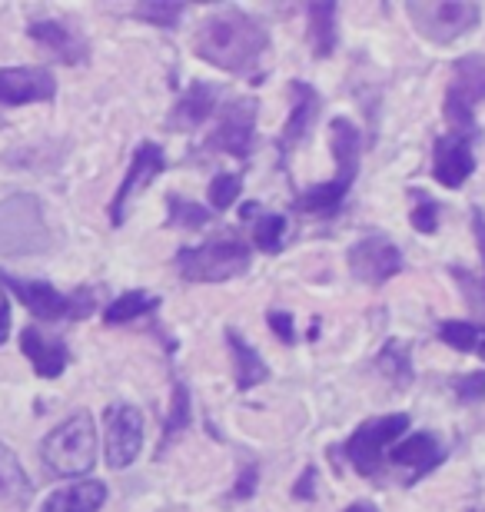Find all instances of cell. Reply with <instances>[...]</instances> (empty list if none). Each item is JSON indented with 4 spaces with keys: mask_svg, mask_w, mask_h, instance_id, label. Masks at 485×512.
<instances>
[{
    "mask_svg": "<svg viewBox=\"0 0 485 512\" xmlns=\"http://www.w3.org/2000/svg\"><path fill=\"white\" fill-rule=\"evenodd\" d=\"M313 486H316V469L309 466L306 473H303V479H299L296 489H293L296 499H313Z\"/></svg>",
    "mask_w": 485,
    "mask_h": 512,
    "instance_id": "37",
    "label": "cell"
},
{
    "mask_svg": "<svg viewBox=\"0 0 485 512\" xmlns=\"http://www.w3.org/2000/svg\"><path fill=\"white\" fill-rule=\"evenodd\" d=\"M439 336H442V343L452 346V350H459V353H479L482 360H485V326L449 320V323L439 326Z\"/></svg>",
    "mask_w": 485,
    "mask_h": 512,
    "instance_id": "26",
    "label": "cell"
},
{
    "mask_svg": "<svg viewBox=\"0 0 485 512\" xmlns=\"http://www.w3.org/2000/svg\"><path fill=\"white\" fill-rule=\"evenodd\" d=\"M329 147H333L336 157V177L329 183H316V187H309L293 200V210L306 213V217H333L343 207L349 187L356 183L359 157H363V137H359V130L346 117L329 120Z\"/></svg>",
    "mask_w": 485,
    "mask_h": 512,
    "instance_id": "2",
    "label": "cell"
},
{
    "mask_svg": "<svg viewBox=\"0 0 485 512\" xmlns=\"http://www.w3.org/2000/svg\"><path fill=\"white\" fill-rule=\"evenodd\" d=\"M0 283L7 286L10 293L17 296L20 303L27 306L30 313L37 316V320L44 323H74V320H84L97 310V300L90 290H77V293H60L54 290L50 283H40V280H17V276H10L0 270Z\"/></svg>",
    "mask_w": 485,
    "mask_h": 512,
    "instance_id": "6",
    "label": "cell"
},
{
    "mask_svg": "<svg viewBox=\"0 0 485 512\" xmlns=\"http://www.w3.org/2000/svg\"><path fill=\"white\" fill-rule=\"evenodd\" d=\"M376 366H379V370H383L396 386H409V383H412V360H409L406 343H386V346H383V353H379Z\"/></svg>",
    "mask_w": 485,
    "mask_h": 512,
    "instance_id": "28",
    "label": "cell"
},
{
    "mask_svg": "<svg viewBox=\"0 0 485 512\" xmlns=\"http://www.w3.org/2000/svg\"><path fill=\"white\" fill-rule=\"evenodd\" d=\"M409 426V416L406 413H392V416H379V419H369L349 436L346 443V459L353 463L356 473L363 476H376L383 469V453L386 446H392L396 439L406 433Z\"/></svg>",
    "mask_w": 485,
    "mask_h": 512,
    "instance_id": "9",
    "label": "cell"
},
{
    "mask_svg": "<svg viewBox=\"0 0 485 512\" xmlns=\"http://www.w3.org/2000/svg\"><path fill=\"white\" fill-rule=\"evenodd\" d=\"M240 190H243V180L236 177V173H216L213 183H210V203H213V210L220 213V210H230L236 197H240Z\"/></svg>",
    "mask_w": 485,
    "mask_h": 512,
    "instance_id": "32",
    "label": "cell"
},
{
    "mask_svg": "<svg viewBox=\"0 0 485 512\" xmlns=\"http://www.w3.org/2000/svg\"><path fill=\"white\" fill-rule=\"evenodd\" d=\"M266 323H270V330L280 336L286 346L296 343V323H293L290 313H270V316H266Z\"/></svg>",
    "mask_w": 485,
    "mask_h": 512,
    "instance_id": "35",
    "label": "cell"
},
{
    "mask_svg": "<svg viewBox=\"0 0 485 512\" xmlns=\"http://www.w3.org/2000/svg\"><path fill=\"white\" fill-rule=\"evenodd\" d=\"M177 270L187 283H223L250 270V247L226 233L203 247H190L177 253Z\"/></svg>",
    "mask_w": 485,
    "mask_h": 512,
    "instance_id": "5",
    "label": "cell"
},
{
    "mask_svg": "<svg viewBox=\"0 0 485 512\" xmlns=\"http://www.w3.org/2000/svg\"><path fill=\"white\" fill-rule=\"evenodd\" d=\"M40 456L50 473L57 476H87L97 463V429L87 413L64 419L54 433L44 439Z\"/></svg>",
    "mask_w": 485,
    "mask_h": 512,
    "instance_id": "4",
    "label": "cell"
},
{
    "mask_svg": "<svg viewBox=\"0 0 485 512\" xmlns=\"http://www.w3.org/2000/svg\"><path fill=\"white\" fill-rule=\"evenodd\" d=\"M256 147V100H236L220 110L213 137L206 140V150L230 153L236 160H250Z\"/></svg>",
    "mask_w": 485,
    "mask_h": 512,
    "instance_id": "10",
    "label": "cell"
},
{
    "mask_svg": "<svg viewBox=\"0 0 485 512\" xmlns=\"http://www.w3.org/2000/svg\"><path fill=\"white\" fill-rule=\"evenodd\" d=\"M412 200H416V210H412V227L419 233H436L439 227V207L436 200H429L426 193H412Z\"/></svg>",
    "mask_w": 485,
    "mask_h": 512,
    "instance_id": "33",
    "label": "cell"
},
{
    "mask_svg": "<svg viewBox=\"0 0 485 512\" xmlns=\"http://www.w3.org/2000/svg\"><path fill=\"white\" fill-rule=\"evenodd\" d=\"M213 220V213L200 207V203H190V200H180V197H170V223L173 227H187V230H200L206 223Z\"/></svg>",
    "mask_w": 485,
    "mask_h": 512,
    "instance_id": "31",
    "label": "cell"
},
{
    "mask_svg": "<svg viewBox=\"0 0 485 512\" xmlns=\"http://www.w3.org/2000/svg\"><path fill=\"white\" fill-rule=\"evenodd\" d=\"M160 306L157 296H150L147 290H127L120 293L117 300L107 306L103 313V323L107 326H123V323H133V320H143L147 313H153Z\"/></svg>",
    "mask_w": 485,
    "mask_h": 512,
    "instance_id": "24",
    "label": "cell"
},
{
    "mask_svg": "<svg viewBox=\"0 0 485 512\" xmlns=\"http://www.w3.org/2000/svg\"><path fill=\"white\" fill-rule=\"evenodd\" d=\"M27 34L47 50L50 57H57L60 64H84L87 60V44L74 30L57 24V20H30Z\"/></svg>",
    "mask_w": 485,
    "mask_h": 512,
    "instance_id": "17",
    "label": "cell"
},
{
    "mask_svg": "<svg viewBox=\"0 0 485 512\" xmlns=\"http://www.w3.org/2000/svg\"><path fill=\"white\" fill-rule=\"evenodd\" d=\"M290 90H293V110L280 133V157H290L299 143L306 140V133L313 130L316 117H319V107H323V100H319V94L306 84V80H293Z\"/></svg>",
    "mask_w": 485,
    "mask_h": 512,
    "instance_id": "16",
    "label": "cell"
},
{
    "mask_svg": "<svg viewBox=\"0 0 485 512\" xmlns=\"http://www.w3.org/2000/svg\"><path fill=\"white\" fill-rule=\"evenodd\" d=\"M20 350H24L30 366H34L37 376H44V380H54V376L64 373L70 363L67 346L60 340H47L37 326H27V330L20 333Z\"/></svg>",
    "mask_w": 485,
    "mask_h": 512,
    "instance_id": "19",
    "label": "cell"
},
{
    "mask_svg": "<svg viewBox=\"0 0 485 512\" xmlns=\"http://www.w3.org/2000/svg\"><path fill=\"white\" fill-rule=\"evenodd\" d=\"M103 426H107V446H103V456H107L110 469H127L137 459L140 446H143V419L130 403H113L103 413Z\"/></svg>",
    "mask_w": 485,
    "mask_h": 512,
    "instance_id": "11",
    "label": "cell"
},
{
    "mask_svg": "<svg viewBox=\"0 0 485 512\" xmlns=\"http://www.w3.org/2000/svg\"><path fill=\"white\" fill-rule=\"evenodd\" d=\"M190 426V389L183 383H173V403L170 413L163 419V439H160V453L167 449L173 439H177L183 429Z\"/></svg>",
    "mask_w": 485,
    "mask_h": 512,
    "instance_id": "27",
    "label": "cell"
},
{
    "mask_svg": "<svg viewBox=\"0 0 485 512\" xmlns=\"http://www.w3.org/2000/svg\"><path fill=\"white\" fill-rule=\"evenodd\" d=\"M283 237H286V217L280 213H263L253 227V243L263 253H280L283 250Z\"/></svg>",
    "mask_w": 485,
    "mask_h": 512,
    "instance_id": "30",
    "label": "cell"
},
{
    "mask_svg": "<svg viewBox=\"0 0 485 512\" xmlns=\"http://www.w3.org/2000/svg\"><path fill=\"white\" fill-rule=\"evenodd\" d=\"M57 80L40 67H4L0 70V104L4 107H24V104H44L54 100Z\"/></svg>",
    "mask_w": 485,
    "mask_h": 512,
    "instance_id": "14",
    "label": "cell"
},
{
    "mask_svg": "<svg viewBox=\"0 0 485 512\" xmlns=\"http://www.w3.org/2000/svg\"><path fill=\"white\" fill-rule=\"evenodd\" d=\"M30 499H34L30 476L24 473V466H20V459L14 456V449L0 443V506L24 509Z\"/></svg>",
    "mask_w": 485,
    "mask_h": 512,
    "instance_id": "21",
    "label": "cell"
},
{
    "mask_svg": "<svg viewBox=\"0 0 485 512\" xmlns=\"http://www.w3.org/2000/svg\"><path fill=\"white\" fill-rule=\"evenodd\" d=\"M256 476H260V469L246 466L243 473H240V483H236V489H233V496L236 499H250L256 493Z\"/></svg>",
    "mask_w": 485,
    "mask_h": 512,
    "instance_id": "36",
    "label": "cell"
},
{
    "mask_svg": "<svg viewBox=\"0 0 485 512\" xmlns=\"http://www.w3.org/2000/svg\"><path fill=\"white\" fill-rule=\"evenodd\" d=\"M216 100H220V90L206 80H193L187 87V94L177 100L170 114V127L173 130H196L200 124H206L216 114Z\"/></svg>",
    "mask_w": 485,
    "mask_h": 512,
    "instance_id": "20",
    "label": "cell"
},
{
    "mask_svg": "<svg viewBox=\"0 0 485 512\" xmlns=\"http://www.w3.org/2000/svg\"><path fill=\"white\" fill-rule=\"evenodd\" d=\"M472 170H476V157H472V140L466 137H439L436 140V153H432V177H436L442 187L456 190L462 187Z\"/></svg>",
    "mask_w": 485,
    "mask_h": 512,
    "instance_id": "15",
    "label": "cell"
},
{
    "mask_svg": "<svg viewBox=\"0 0 485 512\" xmlns=\"http://www.w3.org/2000/svg\"><path fill=\"white\" fill-rule=\"evenodd\" d=\"M309 37L316 57H329L336 50V4H309Z\"/></svg>",
    "mask_w": 485,
    "mask_h": 512,
    "instance_id": "25",
    "label": "cell"
},
{
    "mask_svg": "<svg viewBox=\"0 0 485 512\" xmlns=\"http://www.w3.org/2000/svg\"><path fill=\"white\" fill-rule=\"evenodd\" d=\"M406 14L432 44H452L479 24L482 7L472 0H409Z\"/></svg>",
    "mask_w": 485,
    "mask_h": 512,
    "instance_id": "7",
    "label": "cell"
},
{
    "mask_svg": "<svg viewBox=\"0 0 485 512\" xmlns=\"http://www.w3.org/2000/svg\"><path fill=\"white\" fill-rule=\"evenodd\" d=\"M442 459H446V449H442L439 439L429 436V433H412L392 449V463L409 469L406 483H416V479L426 476L429 469H436Z\"/></svg>",
    "mask_w": 485,
    "mask_h": 512,
    "instance_id": "18",
    "label": "cell"
},
{
    "mask_svg": "<svg viewBox=\"0 0 485 512\" xmlns=\"http://www.w3.org/2000/svg\"><path fill=\"white\" fill-rule=\"evenodd\" d=\"M456 393L462 403H476V399L485 396V373H469V376H459L456 380Z\"/></svg>",
    "mask_w": 485,
    "mask_h": 512,
    "instance_id": "34",
    "label": "cell"
},
{
    "mask_svg": "<svg viewBox=\"0 0 485 512\" xmlns=\"http://www.w3.org/2000/svg\"><path fill=\"white\" fill-rule=\"evenodd\" d=\"M133 17L147 20L153 27L173 30L183 17V4H177V0H143V4L133 7Z\"/></svg>",
    "mask_w": 485,
    "mask_h": 512,
    "instance_id": "29",
    "label": "cell"
},
{
    "mask_svg": "<svg viewBox=\"0 0 485 512\" xmlns=\"http://www.w3.org/2000/svg\"><path fill=\"white\" fill-rule=\"evenodd\" d=\"M270 47V34L256 17H250L246 10L226 7L216 10L200 24L193 37L196 57L213 64L216 70L226 74H246L256 67V60L266 54Z\"/></svg>",
    "mask_w": 485,
    "mask_h": 512,
    "instance_id": "1",
    "label": "cell"
},
{
    "mask_svg": "<svg viewBox=\"0 0 485 512\" xmlns=\"http://www.w3.org/2000/svg\"><path fill=\"white\" fill-rule=\"evenodd\" d=\"M472 227H476L479 253H482V263H485V213L482 210H472Z\"/></svg>",
    "mask_w": 485,
    "mask_h": 512,
    "instance_id": "38",
    "label": "cell"
},
{
    "mask_svg": "<svg viewBox=\"0 0 485 512\" xmlns=\"http://www.w3.org/2000/svg\"><path fill=\"white\" fill-rule=\"evenodd\" d=\"M485 100V60L469 54L452 67V84L446 90V120L452 137L476 140V104Z\"/></svg>",
    "mask_w": 485,
    "mask_h": 512,
    "instance_id": "8",
    "label": "cell"
},
{
    "mask_svg": "<svg viewBox=\"0 0 485 512\" xmlns=\"http://www.w3.org/2000/svg\"><path fill=\"white\" fill-rule=\"evenodd\" d=\"M54 247L44 207L37 197L17 193L0 200V256H37Z\"/></svg>",
    "mask_w": 485,
    "mask_h": 512,
    "instance_id": "3",
    "label": "cell"
},
{
    "mask_svg": "<svg viewBox=\"0 0 485 512\" xmlns=\"http://www.w3.org/2000/svg\"><path fill=\"white\" fill-rule=\"evenodd\" d=\"M7 333H10V303H7V296L0 293V346H4Z\"/></svg>",
    "mask_w": 485,
    "mask_h": 512,
    "instance_id": "39",
    "label": "cell"
},
{
    "mask_svg": "<svg viewBox=\"0 0 485 512\" xmlns=\"http://www.w3.org/2000/svg\"><path fill=\"white\" fill-rule=\"evenodd\" d=\"M349 273L369 286H383L396 273H402V250L386 237H366L356 240L346 253Z\"/></svg>",
    "mask_w": 485,
    "mask_h": 512,
    "instance_id": "12",
    "label": "cell"
},
{
    "mask_svg": "<svg viewBox=\"0 0 485 512\" xmlns=\"http://www.w3.org/2000/svg\"><path fill=\"white\" fill-rule=\"evenodd\" d=\"M346 512H379L376 506H369V503H353Z\"/></svg>",
    "mask_w": 485,
    "mask_h": 512,
    "instance_id": "40",
    "label": "cell"
},
{
    "mask_svg": "<svg viewBox=\"0 0 485 512\" xmlns=\"http://www.w3.org/2000/svg\"><path fill=\"white\" fill-rule=\"evenodd\" d=\"M226 343H230L233 353V366H236V386L240 389H253L270 380V366L263 363V356L253 350L250 343L243 340L236 330H226Z\"/></svg>",
    "mask_w": 485,
    "mask_h": 512,
    "instance_id": "23",
    "label": "cell"
},
{
    "mask_svg": "<svg viewBox=\"0 0 485 512\" xmlns=\"http://www.w3.org/2000/svg\"><path fill=\"white\" fill-rule=\"evenodd\" d=\"M103 503H107V486L97 479H84V483L57 489L44 503V512H97Z\"/></svg>",
    "mask_w": 485,
    "mask_h": 512,
    "instance_id": "22",
    "label": "cell"
},
{
    "mask_svg": "<svg viewBox=\"0 0 485 512\" xmlns=\"http://www.w3.org/2000/svg\"><path fill=\"white\" fill-rule=\"evenodd\" d=\"M163 167H167V157H163V150L157 147V143L147 140V143H140V147L133 150L127 177H123L117 197L110 200V223H113V227H120V223L127 220L130 200L140 197V193L147 190V183L157 177V173H163Z\"/></svg>",
    "mask_w": 485,
    "mask_h": 512,
    "instance_id": "13",
    "label": "cell"
}]
</instances>
